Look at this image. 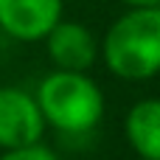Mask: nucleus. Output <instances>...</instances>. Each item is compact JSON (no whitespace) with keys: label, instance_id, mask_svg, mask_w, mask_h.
<instances>
[{"label":"nucleus","instance_id":"nucleus-4","mask_svg":"<svg viewBox=\"0 0 160 160\" xmlns=\"http://www.w3.org/2000/svg\"><path fill=\"white\" fill-rule=\"evenodd\" d=\"M45 48L51 62L59 70H82L87 73L96 59L101 56V42L93 37V31L76 20H59L51 34L45 37Z\"/></svg>","mask_w":160,"mask_h":160},{"label":"nucleus","instance_id":"nucleus-6","mask_svg":"<svg viewBox=\"0 0 160 160\" xmlns=\"http://www.w3.org/2000/svg\"><path fill=\"white\" fill-rule=\"evenodd\" d=\"M129 146L143 160H160V98L138 101L124 121Z\"/></svg>","mask_w":160,"mask_h":160},{"label":"nucleus","instance_id":"nucleus-8","mask_svg":"<svg viewBox=\"0 0 160 160\" xmlns=\"http://www.w3.org/2000/svg\"><path fill=\"white\" fill-rule=\"evenodd\" d=\"M129 8H143V6H160V0H121Z\"/></svg>","mask_w":160,"mask_h":160},{"label":"nucleus","instance_id":"nucleus-1","mask_svg":"<svg viewBox=\"0 0 160 160\" xmlns=\"http://www.w3.org/2000/svg\"><path fill=\"white\" fill-rule=\"evenodd\" d=\"M107 70L124 82H143L160 73V6L129 8L101 39Z\"/></svg>","mask_w":160,"mask_h":160},{"label":"nucleus","instance_id":"nucleus-5","mask_svg":"<svg viewBox=\"0 0 160 160\" xmlns=\"http://www.w3.org/2000/svg\"><path fill=\"white\" fill-rule=\"evenodd\" d=\"M62 20V0H0V28L20 42H39Z\"/></svg>","mask_w":160,"mask_h":160},{"label":"nucleus","instance_id":"nucleus-2","mask_svg":"<svg viewBox=\"0 0 160 160\" xmlns=\"http://www.w3.org/2000/svg\"><path fill=\"white\" fill-rule=\"evenodd\" d=\"M37 104L45 124L68 135L90 132L104 115L101 87L82 70H53L37 87Z\"/></svg>","mask_w":160,"mask_h":160},{"label":"nucleus","instance_id":"nucleus-9","mask_svg":"<svg viewBox=\"0 0 160 160\" xmlns=\"http://www.w3.org/2000/svg\"><path fill=\"white\" fill-rule=\"evenodd\" d=\"M141 160H143V158H141Z\"/></svg>","mask_w":160,"mask_h":160},{"label":"nucleus","instance_id":"nucleus-7","mask_svg":"<svg viewBox=\"0 0 160 160\" xmlns=\"http://www.w3.org/2000/svg\"><path fill=\"white\" fill-rule=\"evenodd\" d=\"M0 160H59V158L42 143H28V146H17V149H3Z\"/></svg>","mask_w":160,"mask_h":160},{"label":"nucleus","instance_id":"nucleus-3","mask_svg":"<svg viewBox=\"0 0 160 160\" xmlns=\"http://www.w3.org/2000/svg\"><path fill=\"white\" fill-rule=\"evenodd\" d=\"M45 132V115L37 96L17 87H0V149H17L39 143Z\"/></svg>","mask_w":160,"mask_h":160}]
</instances>
